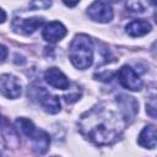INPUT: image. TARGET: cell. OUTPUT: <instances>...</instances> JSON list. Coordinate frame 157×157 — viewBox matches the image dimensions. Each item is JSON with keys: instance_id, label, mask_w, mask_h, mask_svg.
Returning <instances> with one entry per match:
<instances>
[{"instance_id": "6da1fadb", "label": "cell", "mask_w": 157, "mask_h": 157, "mask_svg": "<svg viewBox=\"0 0 157 157\" xmlns=\"http://www.w3.org/2000/svg\"><path fill=\"white\" fill-rule=\"evenodd\" d=\"M126 124L128 120L119 105L102 102L80 117L78 130L94 145L103 146L115 142Z\"/></svg>"}, {"instance_id": "7a4b0ae2", "label": "cell", "mask_w": 157, "mask_h": 157, "mask_svg": "<svg viewBox=\"0 0 157 157\" xmlns=\"http://www.w3.org/2000/svg\"><path fill=\"white\" fill-rule=\"evenodd\" d=\"M69 56L76 69H88L93 63V43L87 34H76L69 47Z\"/></svg>"}, {"instance_id": "3957f363", "label": "cell", "mask_w": 157, "mask_h": 157, "mask_svg": "<svg viewBox=\"0 0 157 157\" xmlns=\"http://www.w3.org/2000/svg\"><path fill=\"white\" fill-rule=\"evenodd\" d=\"M31 96L37 99V102L40 104L43 110L50 114H55L60 112V99L56 96H52L49 92H47L43 87H36L31 88Z\"/></svg>"}, {"instance_id": "277c9868", "label": "cell", "mask_w": 157, "mask_h": 157, "mask_svg": "<svg viewBox=\"0 0 157 157\" xmlns=\"http://www.w3.org/2000/svg\"><path fill=\"white\" fill-rule=\"evenodd\" d=\"M118 80L120 82V85L130 91H141L142 90V80L140 78V76L137 75V72L129 65H124L119 69V71L117 72Z\"/></svg>"}, {"instance_id": "5b68a950", "label": "cell", "mask_w": 157, "mask_h": 157, "mask_svg": "<svg viewBox=\"0 0 157 157\" xmlns=\"http://www.w3.org/2000/svg\"><path fill=\"white\" fill-rule=\"evenodd\" d=\"M113 9L105 1H94L87 9V16L99 23H108L113 18Z\"/></svg>"}, {"instance_id": "8992f818", "label": "cell", "mask_w": 157, "mask_h": 157, "mask_svg": "<svg viewBox=\"0 0 157 157\" xmlns=\"http://www.w3.org/2000/svg\"><path fill=\"white\" fill-rule=\"evenodd\" d=\"M0 88H1V94L6 98L15 99L21 96L22 87L20 81L17 80L16 76L10 75V74H2L0 78Z\"/></svg>"}, {"instance_id": "52a82bcc", "label": "cell", "mask_w": 157, "mask_h": 157, "mask_svg": "<svg viewBox=\"0 0 157 157\" xmlns=\"http://www.w3.org/2000/svg\"><path fill=\"white\" fill-rule=\"evenodd\" d=\"M44 23L43 17H32V18H13L11 26L16 33L21 34H32Z\"/></svg>"}, {"instance_id": "ba28073f", "label": "cell", "mask_w": 157, "mask_h": 157, "mask_svg": "<svg viewBox=\"0 0 157 157\" xmlns=\"http://www.w3.org/2000/svg\"><path fill=\"white\" fill-rule=\"evenodd\" d=\"M66 33H67V29L61 22L53 21L44 26L42 31V37L44 40L49 43H55V42L61 40L66 36Z\"/></svg>"}, {"instance_id": "9c48e42d", "label": "cell", "mask_w": 157, "mask_h": 157, "mask_svg": "<svg viewBox=\"0 0 157 157\" xmlns=\"http://www.w3.org/2000/svg\"><path fill=\"white\" fill-rule=\"evenodd\" d=\"M44 80L48 85L58 90H67L70 87L69 78L58 67H50L44 72Z\"/></svg>"}, {"instance_id": "30bf717a", "label": "cell", "mask_w": 157, "mask_h": 157, "mask_svg": "<svg viewBox=\"0 0 157 157\" xmlns=\"http://www.w3.org/2000/svg\"><path fill=\"white\" fill-rule=\"evenodd\" d=\"M139 145L150 150L157 147V129L152 125L145 126L139 135Z\"/></svg>"}, {"instance_id": "8fae6325", "label": "cell", "mask_w": 157, "mask_h": 157, "mask_svg": "<svg viewBox=\"0 0 157 157\" xmlns=\"http://www.w3.org/2000/svg\"><path fill=\"white\" fill-rule=\"evenodd\" d=\"M31 141H32V148L38 155H44L49 148L50 136L44 130H37L33 137L31 139Z\"/></svg>"}, {"instance_id": "7c38bea8", "label": "cell", "mask_w": 157, "mask_h": 157, "mask_svg": "<svg viewBox=\"0 0 157 157\" xmlns=\"http://www.w3.org/2000/svg\"><path fill=\"white\" fill-rule=\"evenodd\" d=\"M151 31V25L144 20H135L126 25L125 32L130 37H142Z\"/></svg>"}, {"instance_id": "4fadbf2b", "label": "cell", "mask_w": 157, "mask_h": 157, "mask_svg": "<svg viewBox=\"0 0 157 157\" xmlns=\"http://www.w3.org/2000/svg\"><path fill=\"white\" fill-rule=\"evenodd\" d=\"M15 124H16L17 129H18L25 136H27L29 140L33 137V135H34L36 131H37L34 124H33L29 119H26V118H17L16 121H15Z\"/></svg>"}, {"instance_id": "5bb4252c", "label": "cell", "mask_w": 157, "mask_h": 157, "mask_svg": "<svg viewBox=\"0 0 157 157\" xmlns=\"http://www.w3.org/2000/svg\"><path fill=\"white\" fill-rule=\"evenodd\" d=\"M146 113L151 117L157 119V96H150L146 101Z\"/></svg>"}, {"instance_id": "9a60e30c", "label": "cell", "mask_w": 157, "mask_h": 157, "mask_svg": "<svg viewBox=\"0 0 157 157\" xmlns=\"http://www.w3.org/2000/svg\"><path fill=\"white\" fill-rule=\"evenodd\" d=\"M125 6H126L128 11H130L131 13L140 15V13H144L145 12V7L142 6V4L140 1H129V2L125 4Z\"/></svg>"}, {"instance_id": "2e32d148", "label": "cell", "mask_w": 157, "mask_h": 157, "mask_svg": "<svg viewBox=\"0 0 157 157\" xmlns=\"http://www.w3.org/2000/svg\"><path fill=\"white\" fill-rule=\"evenodd\" d=\"M52 5V2L49 1H32V2H29V6L32 7V9H34V10H38V9H47V7H49Z\"/></svg>"}, {"instance_id": "e0dca14e", "label": "cell", "mask_w": 157, "mask_h": 157, "mask_svg": "<svg viewBox=\"0 0 157 157\" xmlns=\"http://www.w3.org/2000/svg\"><path fill=\"white\" fill-rule=\"evenodd\" d=\"M1 52H2L1 63H4V61H5V59H6V54H7V50H6V47H5V45H1Z\"/></svg>"}, {"instance_id": "ac0fdd59", "label": "cell", "mask_w": 157, "mask_h": 157, "mask_svg": "<svg viewBox=\"0 0 157 157\" xmlns=\"http://www.w3.org/2000/svg\"><path fill=\"white\" fill-rule=\"evenodd\" d=\"M151 50H152V54H153V56H155V58H157V42H156V43L152 45Z\"/></svg>"}, {"instance_id": "d6986e66", "label": "cell", "mask_w": 157, "mask_h": 157, "mask_svg": "<svg viewBox=\"0 0 157 157\" xmlns=\"http://www.w3.org/2000/svg\"><path fill=\"white\" fill-rule=\"evenodd\" d=\"M0 12H1V15H2V17H1V20H0L1 23H2V22H5V20H6V13H5V11H4L2 9H0Z\"/></svg>"}, {"instance_id": "ffe728a7", "label": "cell", "mask_w": 157, "mask_h": 157, "mask_svg": "<svg viewBox=\"0 0 157 157\" xmlns=\"http://www.w3.org/2000/svg\"><path fill=\"white\" fill-rule=\"evenodd\" d=\"M64 4H65L66 6H69V7H72V6H76V5L78 4V1H76V2H66V1H65Z\"/></svg>"}, {"instance_id": "44dd1931", "label": "cell", "mask_w": 157, "mask_h": 157, "mask_svg": "<svg viewBox=\"0 0 157 157\" xmlns=\"http://www.w3.org/2000/svg\"><path fill=\"white\" fill-rule=\"evenodd\" d=\"M153 18H155V22L157 23V10H156V12H155V15H153Z\"/></svg>"}, {"instance_id": "7402d4cb", "label": "cell", "mask_w": 157, "mask_h": 157, "mask_svg": "<svg viewBox=\"0 0 157 157\" xmlns=\"http://www.w3.org/2000/svg\"><path fill=\"white\" fill-rule=\"evenodd\" d=\"M54 157H56V156H54Z\"/></svg>"}]
</instances>
